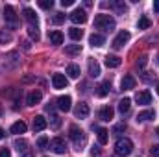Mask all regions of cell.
<instances>
[{
    "label": "cell",
    "instance_id": "cell-18",
    "mask_svg": "<svg viewBox=\"0 0 159 157\" xmlns=\"http://www.w3.org/2000/svg\"><path fill=\"white\" fill-rule=\"evenodd\" d=\"M26 129H28V126H26V122H22V120L15 122V124L11 126V133H15V135H22V133H26Z\"/></svg>",
    "mask_w": 159,
    "mask_h": 157
},
{
    "label": "cell",
    "instance_id": "cell-31",
    "mask_svg": "<svg viewBox=\"0 0 159 157\" xmlns=\"http://www.w3.org/2000/svg\"><path fill=\"white\" fill-rule=\"evenodd\" d=\"M69 35H70L72 41H80L83 37V32H81L80 28H70V30H69Z\"/></svg>",
    "mask_w": 159,
    "mask_h": 157
},
{
    "label": "cell",
    "instance_id": "cell-29",
    "mask_svg": "<svg viewBox=\"0 0 159 157\" xmlns=\"http://www.w3.org/2000/svg\"><path fill=\"white\" fill-rule=\"evenodd\" d=\"M81 52V44H67L65 46V54H69V56H76Z\"/></svg>",
    "mask_w": 159,
    "mask_h": 157
},
{
    "label": "cell",
    "instance_id": "cell-3",
    "mask_svg": "<svg viewBox=\"0 0 159 157\" xmlns=\"http://www.w3.org/2000/svg\"><path fill=\"white\" fill-rule=\"evenodd\" d=\"M133 152V142L129 141V139H119L117 142H115V154L119 157H126V155H129Z\"/></svg>",
    "mask_w": 159,
    "mask_h": 157
},
{
    "label": "cell",
    "instance_id": "cell-17",
    "mask_svg": "<svg viewBox=\"0 0 159 157\" xmlns=\"http://www.w3.org/2000/svg\"><path fill=\"white\" fill-rule=\"evenodd\" d=\"M89 76L91 78H98L100 76V65L96 63V59H89Z\"/></svg>",
    "mask_w": 159,
    "mask_h": 157
},
{
    "label": "cell",
    "instance_id": "cell-41",
    "mask_svg": "<svg viewBox=\"0 0 159 157\" xmlns=\"http://www.w3.org/2000/svg\"><path fill=\"white\" fill-rule=\"evenodd\" d=\"M150 157H159V144L152 146V150H150Z\"/></svg>",
    "mask_w": 159,
    "mask_h": 157
},
{
    "label": "cell",
    "instance_id": "cell-4",
    "mask_svg": "<svg viewBox=\"0 0 159 157\" xmlns=\"http://www.w3.org/2000/svg\"><path fill=\"white\" fill-rule=\"evenodd\" d=\"M4 19H6V24H7V26L17 28L19 17H17V11H15L13 6H4Z\"/></svg>",
    "mask_w": 159,
    "mask_h": 157
},
{
    "label": "cell",
    "instance_id": "cell-7",
    "mask_svg": "<svg viewBox=\"0 0 159 157\" xmlns=\"http://www.w3.org/2000/svg\"><path fill=\"white\" fill-rule=\"evenodd\" d=\"M129 41V32H126V30H122V32H119V35L113 39V43H111V46L115 48V50H120L126 43Z\"/></svg>",
    "mask_w": 159,
    "mask_h": 157
},
{
    "label": "cell",
    "instance_id": "cell-38",
    "mask_svg": "<svg viewBox=\"0 0 159 157\" xmlns=\"http://www.w3.org/2000/svg\"><path fill=\"white\" fill-rule=\"evenodd\" d=\"M52 6H54L52 0H39V7H43V9H52Z\"/></svg>",
    "mask_w": 159,
    "mask_h": 157
},
{
    "label": "cell",
    "instance_id": "cell-19",
    "mask_svg": "<svg viewBox=\"0 0 159 157\" xmlns=\"http://www.w3.org/2000/svg\"><path fill=\"white\" fill-rule=\"evenodd\" d=\"M46 126H48V122H46V118L43 117V115H37V117L34 118V129L35 131H43Z\"/></svg>",
    "mask_w": 159,
    "mask_h": 157
},
{
    "label": "cell",
    "instance_id": "cell-46",
    "mask_svg": "<svg viewBox=\"0 0 159 157\" xmlns=\"http://www.w3.org/2000/svg\"><path fill=\"white\" fill-rule=\"evenodd\" d=\"M154 9H156V11H159V0H156V2H154Z\"/></svg>",
    "mask_w": 159,
    "mask_h": 157
},
{
    "label": "cell",
    "instance_id": "cell-25",
    "mask_svg": "<svg viewBox=\"0 0 159 157\" xmlns=\"http://www.w3.org/2000/svg\"><path fill=\"white\" fill-rule=\"evenodd\" d=\"M129 107H131V100L129 98H122L119 102V111L124 115V113H128L129 111Z\"/></svg>",
    "mask_w": 159,
    "mask_h": 157
},
{
    "label": "cell",
    "instance_id": "cell-26",
    "mask_svg": "<svg viewBox=\"0 0 159 157\" xmlns=\"http://www.w3.org/2000/svg\"><path fill=\"white\" fill-rule=\"evenodd\" d=\"M13 146H15L19 152H22V154H24V152L28 150V141H26V139H15Z\"/></svg>",
    "mask_w": 159,
    "mask_h": 157
},
{
    "label": "cell",
    "instance_id": "cell-24",
    "mask_svg": "<svg viewBox=\"0 0 159 157\" xmlns=\"http://www.w3.org/2000/svg\"><path fill=\"white\" fill-rule=\"evenodd\" d=\"M89 43L93 44V46H102L106 39H104V35H100V34H93L91 37H89Z\"/></svg>",
    "mask_w": 159,
    "mask_h": 157
},
{
    "label": "cell",
    "instance_id": "cell-47",
    "mask_svg": "<svg viewBox=\"0 0 159 157\" xmlns=\"http://www.w3.org/2000/svg\"><path fill=\"white\" fill-rule=\"evenodd\" d=\"M0 139H4V129L0 128Z\"/></svg>",
    "mask_w": 159,
    "mask_h": 157
},
{
    "label": "cell",
    "instance_id": "cell-34",
    "mask_svg": "<svg viewBox=\"0 0 159 157\" xmlns=\"http://www.w3.org/2000/svg\"><path fill=\"white\" fill-rule=\"evenodd\" d=\"M9 41H11V34H9L6 28H4V30H0V43H2V44H6V43H9Z\"/></svg>",
    "mask_w": 159,
    "mask_h": 157
},
{
    "label": "cell",
    "instance_id": "cell-35",
    "mask_svg": "<svg viewBox=\"0 0 159 157\" xmlns=\"http://www.w3.org/2000/svg\"><path fill=\"white\" fill-rule=\"evenodd\" d=\"M50 126H52L54 129H57V128L61 126V118L57 117V115H50Z\"/></svg>",
    "mask_w": 159,
    "mask_h": 157
},
{
    "label": "cell",
    "instance_id": "cell-39",
    "mask_svg": "<svg viewBox=\"0 0 159 157\" xmlns=\"http://www.w3.org/2000/svg\"><path fill=\"white\" fill-rule=\"evenodd\" d=\"M146 63H148V57H146V56H141V57L137 59V67H139V69H144Z\"/></svg>",
    "mask_w": 159,
    "mask_h": 157
},
{
    "label": "cell",
    "instance_id": "cell-23",
    "mask_svg": "<svg viewBox=\"0 0 159 157\" xmlns=\"http://www.w3.org/2000/svg\"><path fill=\"white\" fill-rule=\"evenodd\" d=\"M96 137H98V142L104 146V144H107V141H109V131H107V129H104V128H100Z\"/></svg>",
    "mask_w": 159,
    "mask_h": 157
},
{
    "label": "cell",
    "instance_id": "cell-12",
    "mask_svg": "<svg viewBox=\"0 0 159 157\" xmlns=\"http://www.w3.org/2000/svg\"><path fill=\"white\" fill-rule=\"evenodd\" d=\"M135 83H137V81H135V78H133L131 74H126V76L122 78V81H120V89H122V91H129V89L135 87Z\"/></svg>",
    "mask_w": 159,
    "mask_h": 157
},
{
    "label": "cell",
    "instance_id": "cell-48",
    "mask_svg": "<svg viewBox=\"0 0 159 157\" xmlns=\"http://www.w3.org/2000/svg\"><path fill=\"white\" fill-rule=\"evenodd\" d=\"M156 135H157V137H159V128H157V129H156Z\"/></svg>",
    "mask_w": 159,
    "mask_h": 157
},
{
    "label": "cell",
    "instance_id": "cell-50",
    "mask_svg": "<svg viewBox=\"0 0 159 157\" xmlns=\"http://www.w3.org/2000/svg\"><path fill=\"white\" fill-rule=\"evenodd\" d=\"M157 94H159V83H157Z\"/></svg>",
    "mask_w": 159,
    "mask_h": 157
},
{
    "label": "cell",
    "instance_id": "cell-20",
    "mask_svg": "<svg viewBox=\"0 0 159 157\" xmlns=\"http://www.w3.org/2000/svg\"><path fill=\"white\" fill-rule=\"evenodd\" d=\"M154 117H156V111L154 109H146V111H141L137 115V120L139 122H146V120H152Z\"/></svg>",
    "mask_w": 159,
    "mask_h": 157
},
{
    "label": "cell",
    "instance_id": "cell-8",
    "mask_svg": "<svg viewBox=\"0 0 159 157\" xmlns=\"http://www.w3.org/2000/svg\"><path fill=\"white\" fill-rule=\"evenodd\" d=\"M69 19H70L74 24H83V22H87V13H85L81 7H78V9H74V11L69 15Z\"/></svg>",
    "mask_w": 159,
    "mask_h": 157
},
{
    "label": "cell",
    "instance_id": "cell-42",
    "mask_svg": "<svg viewBox=\"0 0 159 157\" xmlns=\"http://www.w3.org/2000/svg\"><path fill=\"white\" fill-rule=\"evenodd\" d=\"M0 157H11L9 148H2V150H0Z\"/></svg>",
    "mask_w": 159,
    "mask_h": 157
},
{
    "label": "cell",
    "instance_id": "cell-16",
    "mask_svg": "<svg viewBox=\"0 0 159 157\" xmlns=\"http://www.w3.org/2000/svg\"><path fill=\"white\" fill-rule=\"evenodd\" d=\"M24 19L28 20L30 26H37V15H35V11L32 7H26L24 9Z\"/></svg>",
    "mask_w": 159,
    "mask_h": 157
},
{
    "label": "cell",
    "instance_id": "cell-27",
    "mask_svg": "<svg viewBox=\"0 0 159 157\" xmlns=\"http://www.w3.org/2000/svg\"><path fill=\"white\" fill-rule=\"evenodd\" d=\"M50 41H52V44H63V34L57 30L50 32Z\"/></svg>",
    "mask_w": 159,
    "mask_h": 157
},
{
    "label": "cell",
    "instance_id": "cell-14",
    "mask_svg": "<svg viewBox=\"0 0 159 157\" xmlns=\"http://www.w3.org/2000/svg\"><path fill=\"white\" fill-rule=\"evenodd\" d=\"M41 100H43V92L41 91H32L28 94V98H26V104L28 105H35V104H39Z\"/></svg>",
    "mask_w": 159,
    "mask_h": 157
},
{
    "label": "cell",
    "instance_id": "cell-10",
    "mask_svg": "<svg viewBox=\"0 0 159 157\" xmlns=\"http://www.w3.org/2000/svg\"><path fill=\"white\" fill-rule=\"evenodd\" d=\"M135 100H137V104H141V105H148V104H152V94H150L148 91H141V92L135 94Z\"/></svg>",
    "mask_w": 159,
    "mask_h": 157
},
{
    "label": "cell",
    "instance_id": "cell-44",
    "mask_svg": "<svg viewBox=\"0 0 159 157\" xmlns=\"http://www.w3.org/2000/svg\"><path fill=\"white\" fill-rule=\"evenodd\" d=\"M98 154H100V148H96V146L91 148V155H98Z\"/></svg>",
    "mask_w": 159,
    "mask_h": 157
},
{
    "label": "cell",
    "instance_id": "cell-32",
    "mask_svg": "<svg viewBox=\"0 0 159 157\" xmlns=\"http://www.w3.org/2000/svg\"><path fill=\"white\" fill-rule=\"evenodd\" d=\"M150 26H152V20L148 17H141L139 19V30H148Z\"/></svg>",
    "mask_w": 159,
    "mask_h": 157
},
{
    "label": "cell",
    "instance_id": "cell-28",
    "mask_svg": "<svg viewBox=\"0 0 159 157\" xmlns=\"http://www.w3.org/2000/svg\"><path fill=\"white\" fill-rule=\"evenodd\" d=\"M67 74H69V78H72V79H76V78H80V67L78 65H69L67 67Z\"/></svg>",
    "mask_w": 159,
    "mask_h": 157
},
{
    "label": "cell",
    "instance_id": "cell-36",
    "mask_svg": "<svg viewBox=\"0 0 159 157\" xmlns=\"http://www.w3.org/2000/svg\"><path fill=\"white\" fill-rule=\"evenodd\" d=\"M122 131H126V124H124V122H119V124L113 128V131H111V133H113V135H120Z\"/></svg>",
    "mask_w": 159,
    "mask_h": 157
},
{
    "label": "cell",
    "instance_id": "cell-45",
    "mask_svg": "<svg viewBox=\"0 0 159 157\" xmlns=\"http://www.w3.org/2000/svg\"><path fill=\"white\" fill-rule=\"evenodd\" d=\"M22 157H34V154H32V152H28V150H26V152H24V154H22Z\"/></svg>",
    "mask_w": 159,
    "mask_h": 157
},
{
    "label": "cell",
    "instance_id": "cell-11",
    "mask_svg": "<svg viewBox=\"0 0 159 157\" xmlns=\"http://www.w3.org/2000/svg\"><path fill=\"white\" fill-rule=\"evenodd\" d=\"M67 83H69V79L65 78L63 74H54V76H52V85H54V89H65Z\"/></svg>",
    "mask_w": 159,
    "mask_h": 157
},
{
    "label": "cell",
    "instance_id": "cell-2",
    "mask_svg": "<svg viewBox=\"0 0 159 157\" xmlns=\"http://www.w3.org/2000/svg\"><path fill=\"white\" fill-rule=\"evenodd\" d=\"M69 131H70L69 135H70V139H72V142H74V148L80 152V150L83 148V144L87 142V137H85V133L80 129L78 126H70V129H69Z\"/></svg>",
    "mask_w": 159,
    "mask_h": 157
},
{
    "label": "cell",
    "instance_id": "cell-22",
    "mask_svg": "<svg viewBox=\"0 0 159 157\" xmlns=\"http://www.w3.org/2000/svg\"><path fill=\"white\" fill-rule=\"evenodd\" d=\"M107 92H109V81H104L96 87V96L104 98V96H107Z\"/></svg>",
    "mask_w": 159,
    "mask_h": 157
},
{
    "label": "cell",
    "instance_id": "cell-37",
    "mask_svg": "<svg viewBox=\"0 0 159 157\" xmlns=\"http://www.w3.org/2000/svg\"><path fill=\"white\" fill-rule=\"evenodd\" d=\"M52 22H54V24H61V22H65V15H63V13H54Z\"/></svg>",
    "mask_w": 159,
    "mask_h": 157
},
{
    "label": "cell",
    "instance_id": "cell-30",
    "mask_svg": "<svg viewBox=\"0 0 159 157\" xmlns=\"http://www.w3.org/2000/svg\"><path fill=\"white\" fill-rule=\"evenodd\" d=\"M28 35H30V39L32 41H37L41 39V34H39V28L37 26H28Z\"/></svg>",
    "mask_w": 159,
    "mask_h": 157
},
{
    "label": "cell",
    "instance_id": "cell-6",
    "mask_svg": "<svg viewBox=\"0 0 159 157\" xmlns=\"http://www.w3.org/2000/svg\"><path fill=\"white\" fill-rule=\"evenodd\" d=\"M50 150L56 152V154H65V152H67V142H65V139H61V137L52 139V141H50Z\"/></svg>",
    "mask_w": 159,
    "mask_h": 157
},
{
    "label": "cell",
    "instance_id": "cell-21",
    "mask_svg": "<svg viewBox=\"0 0 159 157\" xmlns=\"http://www.w3.org/2000/svg\"><path fill=\"white\" fill-rule=\"evenodd\" d=\"M120 57L119 56H107L106 57V65L109 67V69H117V67H120Z\"/></svg>",
    "mask_w": 159,
    "mask_h": 157
},
{
    "label": "cell",
    "instance_id": "cell-9",
    "mask_svg": "<svg viewBox=\"0 0 159 157\" xmlns=\"http://www.w3.org/2000/svg\"><path fill=\"white\" fill-rule=\"evenodd\" d=\"M70 104H72L70 96H59V98H57V102H56L57 109H59V111H65V113H67V111H70V107H72Z\"/></svg>",
    "mask_w": 159,
    "mask_h": 157
},
{
    "label": "cell",
    "instance_id": "cell-40",
    "mask_svg": "<svg viewBox=\"0 0 159 157\" xmlns=\"http://www.w3.org/2000/svg\"><path fill=\"white\" fill-rule=\"evenodd\" d=\"M37 146H39L41 150H43V148H46V146H48V139H46V137H39V141H37Z\"/></svg>",
    "mask_w": 159,
    "mask_h": 157
},
{
    "label": "cell",
    "instance_id": "cell-13",
    "mask_svg": "<svg viewBox=\"0 0 159 157\" xmlns=\"http://www.w3.org/2000/svg\"><path fill=\"white\" fill-rule=\"evenodd\" d=\"M115 115V109L111 107V105H104L102 109H100V113H98V117L102 118V120H106V122H109L111 118Z\"/></svg>",
    "mask_w": 159,
    "mask_h": 157
},
{
    "label": "cell",
    "instance_id": "cell-49",
    "mask_svg": "<svg viewBox=\"0 0 159 157\" xmlns=\"http://www.w3.org/2000/svg\"><path fill=\"white\" fill-rule=\"evenodd\" d=\"M2 113H4V111H2V107H0V117H2Z\"/></svg>",
    "mask_w": 159,
    "mask_h": 157
},
{
    "label": "cell",
    "instance_id": "cell-33",
    "mask_svg": "<svg viewBox=\"0 0 159 157\" xmlns=\"http://www.w3.org/2000/svg\"><path fill=\"white\" fill-rule=\"evenodd\" d=\"M109 7L117 9L119 13H124V11H126V4H124V2H109Z\"/></svg>",
    "mask_w": 159,
    "mask_h": 157
},
{
    "label": "cell",
    "instance_id": "cell-43",
    "mask_svg": "<svg viewBox=\"0 0 159 157\" xmlns=\"http://www.w3.org/2000/svg\"><path fill=\"white\" fill-rule=\"evenodd\" d=\"M74 4V0H61V6L63 7H69V6H72Z\"/></svg>",
    "mask_w": 159,
    "mask_h": 157
},
{
    "label": "cell",
    "instance_id": "cell-1",
    "mask_svg": "<svg viewBox=\"0 0 159 157\" xmlns=\"http://www.w3.org/2000/svg\"><path fill=\"white\" fill-rule=\"evenodd\" d=\"M94 26H96L98 30L111 32V30H115V19H113L111 15H106V13L96 15V17H94Z\"/></svg>",
    "mask_w": 159,
    "mask_h": 157
},
{
    "label": "cell",
    "instance_id": "cell-5",
    "mask_svg": "<svg viewBox=\"0 0 159 157\" xmlns=\"http://www.w3.org/2000/svg\"><path fill=\"white\" fill-rule=\"evenodd\" d=\"M20 65V56L19 52H9L4 56V67L6 69H17Z\"/></svg>",
    "mask_w": 159,
    "mask_h": 157
},
{
    "label": "cell",
    "instance_id": "cell-15",
    "mask_svg": "<svg viewBox=\"0 0 159 157\" xmlns=\"http://www.w3.org/2000/svg\"><path fill=\"white\" fill-rule=\"evenodd\" d=\"M74 113H76L78 118H87L89 117V105L85 102H80L78 105H76V109H74Z\"/></svg>",
    "mask_w": 159,
    "mask_h": 157
}]
</instances>
